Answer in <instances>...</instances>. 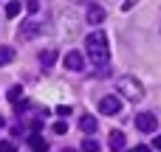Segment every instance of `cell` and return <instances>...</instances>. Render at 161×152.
I'll use <instances>...</instances> for the list:
<instances>
[{
    "instance_id": "7a4b0ae2",
    "label": "cell",
    "mask_w": 161,
    "mask_h": 152,
    "mask_svg": "<svg viewBox=\"0 0 161 152\" xmlns=\"http://www.w3.org/2000/svg\"><path fill=\"white\" fill-rule=\"evenodd\" d=\"M116 87H119V93H122L127 102H142V96H144V85H142L136 76H122V79L116 82Z\"/></svg>"
},
{
    "instance_id": "9a60e30c",
    "label": "cell",
    "mask_w": 161,
    "mask_h": 152,
    "mask_svg": "<svg viewBox=\"0 0 161 152\" xmlns=\"http://www.w3.org/2000/svg\"><path fill=\"white\" fill-rule=\"evenodd\" d=\"M20 96H23V87H20V85H14V87L8 90V102H20Z\"/></svg>"
},
{
    "instance_id": "ba28073f",
    "label": "cell",
    "mask_w": 161,
    "mask_h": 152,
    "mask_svg": "<svg viewBox=\"0 0 161 152\" xmlns=\"http://www.w3.org/2000/svg\"><path fill=\"white\" fill-rule=\"evenodd\" d=\"M102 20H105V8H102V6H91V8H88V23H91V25H99Z\"/></svg>"
},
{
    "instance_id": "2e32d148",
    "label": "cell",
    "mask_w": 161,
    "mask_h": 152,
    "mask_svg": "<svg viewBox=\"0 0 161 152\" xmlns=\"http://www.w3.org/2000/svg\"><path fill=\"white\" fill-rule=\"evenodd\" d=\"M0 152H17V147L11 141H0Z\"/></svg>"
},
{
    "instance_id": "8992f818",
    "label": "cell",
    "mask_w": 161,
    "mask_h": 152,
    "mask_svg": "<svg viewBox=\"0 0 161 152\" xmlns=\"http://www.w3.org/2000/svg\"><path fill=\"white\" fill-rule=\"evenodd\" d=\"M96 127H99V121H96L93 116H82V118H79V130H82L85 135H93Z\"/></svg>"
},
{
    "instance_id": "30bf717a",
    "label": "cell",
    "mask_w": 161,
    "mask_h": 152,
    "mask_svg": "<svg viewBox=\"0 0 161 152\" xmlns=\"http://www.w3.org/2000/svg\"><path fill=\"white\" fill-rule=\"evenodd\" d=\"M28 147H31V152H48V144L34 133V135H28Z\"/></svg>"
},
{
    "instance_id": "277c9868",
    "label": "cell",
    "mask_w": 161,
    "mask_h": 152,
    "mask_svg": "<svg viewBox=\"0 0 161 152\" xmlns=\"http://www.w3.org/2000/svg\"><path fill=\"white\" fill-rule=\"evenodd\" d=\"M119 110H122V99H119V96H102V99H99V113L116 116Z\"/></svg>"
},
{
    "instance_id": "d6986e66",
    "label": "cell",
    "mask_w": 161,
    "mask_h": 152,
    "mask_svg": "<svg viewBox=\"0 0 161 152\" xmlns=\"http://www.w3.org/2000/svg\"><path fill=\"white\" fill-rule=\"evenodd\" d=\"M133 6H136V0H125V3H122V11H130Z\"/></svg>"
},
{
    "instance_id": "9c48e42d",
    "label": "cell",
    "mask_w": 161,
    "mask_h": 152,
    "mask_svg": "<svg viewBox=\"0 0 161 152\" xmlns=\"http://www.w3.org/2000/svg\"><path fill=\"white\" fill-rule=\"evenodd\" d=\"M125 141H127V138H125L122 130H113V133H110V149H113V152L125 149Z\"/></svg>"
},
{
    "instance_id": "5bb4252c",
    "label": "cell",
    "mask_w": 161,
    "mask_h": 152,
    "mask_svg": "<svg viewBox=\"0 0 161 152\" xmlns=\"http://www.w3.org/2000/svg\"><path fill=\"white\" fill-rule=\"evenodd\" d=\"M82 149H85V152H99V141H93V138H85V141H82Z\"/></svg>"
},
{
    "instance_id": "e0dca14e",
    "label": "cell",
    "mask_w": 161,
    "mask_h": 152,
    "mask_svg": "<svg viewBox=\"0 0 161 152\" xmlns=\"http://www.w3.org/2000/svg\"><path fill=\"white\" fill-rule=\"evenodd\" d=\"M65 130H68V124H65V121H57V124H54V133H57V135H62Z\"/></svg>"
},
{
    "instance_id": "8fae6325",
    "label": "cell",
    "mask_w": 161,
    "mask_h": 152,
    "mask_svg": "<svg viewBox=\"0 0 161 152\" xmlns=\"http://www.w3.org/2000/svg\"><path fill=\"white\" fill-rule=\"evenodd\" d=\"M20 11H23V3H17V0H8V3H6V17H8V20L17 17Z\"/></svg>"
},
{
    "instance_id": "52a82bcc",
    "label": "cell",
    "mask_w": 161,
    "mask_h": 152,
    "mask_svg": "<svg viewBox=\"0 0 161 152\" xmlns=\"http://www.w3.org/2000/svg\"><path fill=\"white\" fill-rule=\"evenodd\" d=\"M40 65H42L45 71H51V68L57 65V51H51V48H48V51H40Z\"/></svg>"
},
{
    "instance_id": "3957f363",
    "label": "cell",
    "mask_w": 161,
    "mask_h": 152,
    "mask_svg": "<svg viewBox=\"0 0 161 152\" xmlns=\"http://www.w3.org/2000/svg\"><path fill=\"white\" fill-rule=\"evenodd\" d=\"M136 127H139V133H156V130H158L156 113H139V116H136Z\"/></svg>"
},
{
    "instance_id": "ffe728a7",
    "label": "cell",
    "mask_w": 161,
    "mask_h": 152,
    "mask_svg": "<svg viewBox=\"0 0 161 152\" xmlns=\"http://www.w3.org/2000/svg\"><path fill=\"white\" fill-rule=\"evenodd\" d=\"M153 149H161V135H156V138H153Z\"/></svg>"
},
{
    "instance_id": "44dd1931",
    "label": "cell",
    "mask_w": 161,
    "mask_h": 152,
    "mask_svg": "<svg viewBox=\"0 0 161 152\" xmlns=\"http://www.w3.org/2000/svg\"><path fill=\"white\" fill-rule=\"evenodd\" d=\"M136 152H153V147H144V144H142V147H139Z\"/></svg>"
},
{
    "instance_id": "7c38bea8",
    "label": "cell",
    "mask_w": 161,
    "mask_h": 152,
    "mask_svg": "<svg viewBox=\"0 0 161 152\" xmlns=\"http://www.w3.org/2000/svg\"><path fill=\"white\" fill-rule=\"evenodd\" d=\"M34 37H37V25L34 23H25L20 28V39H34Z\"/></svg>"
},
{
    "instance_id": "6da1fadb",
    "label": "cell",
    "mask_w": 161,
    "mask_h": 152,
    "mask_svg": "<svg viewBox=\"0 0 161 152\" xmlns=\"http://www.w3.org/2000/svg\"><path fill=\"white\" fill-rule=\"evenodd\" d=\"M85 51H88L93 65H105L108 62V37H105V31H91L88 39H85Z\"/></svg>"
},
{
    "instance_id": "5b68a950",
    "label": "cell",
    "mask_w": 161,
    "mask_h": 152,
    "mask_svg": "<svg viewBox=\"0 0 161 152\" xmlns=\"http://www.w3.org/2000/svg\"><path fill=\"white\" fill-rule=\"evenodd\" d=\"M65 68L79 73V71L85 68V59H82V54H79V51H68V54H65Z\"/></svg>"
},
{
    "instance_id": "4fadbf2b",
    "label": "cell",
    "mask_w": 161,
    "mask_h": 152,
    "mask_svg": "<svg viewBox=\"0 0 161 152\" xmlns=\"http://www.w3.org/2000/svg\"><path fill=\"white\" fill-rule=\"evenodd\" d=\"M11 59H14V51L8 45H0V65H8Z\"/></svg>"
},
{
    "instance_id": "ac0fdd59",
    "label": "cell",
    "mask_w": 161,
    "mask_h": 152,
    "mask_svg": "<svg viewBox=\"0 0 161 152\" xmlns=\"http://www.w3.org/2000/svg\"><path fill=\"white\" fill-rule=\"evenodd\" d=\"M14 104H17V113H25V110H28V102H23V99L14 102Z\"/></svg>"
}]
</instances>
